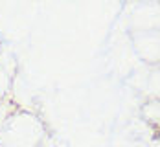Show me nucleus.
<instances>
[{
	"mask_svg": "<svg viewBox=\"0 0 160 147\" xmlns=\"http://www.w3.org/2000/svg\"><path fill=\"white\" fill-rule=\"evenodd\" d=\"M158 136H160V132H158Z\"/></svg>",
	"mask_w": 160,
	"mask_h": 147,
	"instance_id": "nucleus-1",
	"label": "nucleus"
}]
</instances>
